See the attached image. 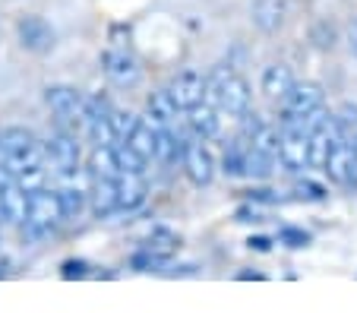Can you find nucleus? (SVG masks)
<instances>
[{
  "mask_svg": "<svg viewBox=\"0 0 357 313\" xmlns=\"http://www.w3.org/2000/svg\"><path fill=\"white\" fill-rule=\"evenodd\" d=\"M206 92H209V102L228 117H243L250 111V82L241 73L218 70Z\"/></svg>",
  "mask_w": 357,
  "mask_h": 313,
  "instance_id": "f257e3e1",
  "label": "nucleus"
},
{
  "mask_svg": "<svg viewBox=\"0 0 357 313\" xmlns=\"http://www.w3.org/2000/svg\"><path fill=\"white\" fill-rule=\"evenodd\" d=\"M317 111H323V86L319 82H294V89L282 98V123H303Z\"/></svg>",
  "mask_w": 357,
  "mask_h": 313,
  "instance_id": "f03ea898",
  "label": "nucleus"
},
{
  "mask_svg": "<svg viewBox=\"0 0 357 313\" xmlns=\"http://www.w3.org/2000/svg\"><path fill=\"white\" fill-rule=\"evenodd\" d=\"M57 222H63L61 206H57V193L45 190V187L29 193V212H26L22 228H26L32 238H45V234H51V228H54Z\"/></svg>",
  "mask_w": 357,
  "mask_h": 313,
  "instance_id": "7ed1b4c3",
  "label": "nucleus"
},
{
  "mask_svg": "<svg viewBox=\"0 0 357 313\" xmlns=\"http://www.w3.org/2000/svg\"><path fill=\"white\" fill-rule=\"evenodd\" d=\"M275 158L291 174H301L303 168H310V152H307V130H303V123H284L282 137H278Z\"/></svg>",
  "mask_w": 357,
  "mask_h": 313,
  "instance_id": "20e7f679",
  "label": "nucleus"
},
{
  "mask_svg": "<svg viewBox=\"0 0 357 313\" xmlns=\"http://www.w3.org/2000/svg\"><path fill=\"white\" fill-rule=\"evenodd\" d=\"M101 70H105V76H108L111 86H117V89H136L142 82L139 61L123 48L105 51V54H101Z\"/></svg>",
  "mask_w": 357,
  "mask_h": 313,
  "instance_id": "39448f33",
  "label": "nucleus"
},
{
  "mask_svg": "<svg viewBox=\"0 0 357 313\" xmlns=\"http://www.w3.org/2000/svg\"><path fill=\"white\" fill-rule=\"evenodd\" d=\"M206 89H209V79H206L199 70H181V73L168 82L165 92L171 96L177 111H187V108H193V105L206 102Z\"/></svg>",
  "mask_w": 357,
  "mask_h": 313,
  "instance_id": "423d86ee",
  "label": "nucleus"
},
{
  "mask_svg": "<svg viewBox=\"0 0 357 313\" xmlns=\"http://www.w3.org/2000/svg\"><path fill=\"white\" fill-rule=\"evenodd\" d=\"M16 38H20V45L29 54H47V51L54 48L57 35L51 29V22L41 20V16H22L16 22Z\"/></svg>",
  "mask_w": 357,
  "mask_h": 313,
  "instance_id": "0eeeda50",
  "label": "nucleus"
},
{
  "mask_svg": "<svg viewBox=\"0 0 357 313\" xmlns=\"http://www.w3.org/2000/svg\"><path fill=\"white\" fill-rule=\"evenodd\" d=\"M181 162H183V174H187L190 184H196V187L212 184V177H215V158H212L209 146H202V139L183 146Z\"/></svg>",
  "mask_w": 357,
  "mask_h": 313,
  "instance_id": "6e6552de",
  "label": "nucleus"
},
{
  "mask_svg": "<svg viewBox=\"0 0 357 313\" xmlns=\"http://www.w3.org/2000/svg\"><path fill=\"white\" fill-rule=\"evenodd\" d=\"M41 149H45V158H51L57 165L61 174H73L79 168V137L70 133V130H61L51 139H45Z\"/></svg>",
  "mask_w": 357,
  "mask_h": 313,
  "instance_id": "1a4fd4ad",
  "label": "nucleus"
},
{
  "mask_svg": "<svg viewBox=\"0 0 357 313\" xmlns=\"http://www.w3.org/2000/svg\"><path fill=\"white\" fill-rule=\"evenodd\" d=\"M288 13H291L288 0H253V7H250V20H253V26L266 35L282 32L284 22H288Z\"/></svg>",
  "mask_w": 357,
  "mask_h": 313,
  "instance_id": "9d476101",
  "label": "nucleus"
},
{
  "mask_svg": "<svg viewBox=\"0 0 357 313\" xmlns=\"http://www.w3.org/2000/svg\"><path fill=\"white\" fill-rule=\"evenodd\" d=\"M187 123L199 139H215L222 133V111L212 102H199L193 108H187Z\"/></svg>",
  "mask_w": 357,
  "mask_h": 313,
  "instance_id": "9b49d317",
  "label": "nucleus"
},
{
  "mask_svg": "<svg viewBox=\"0 0 357 313\" xmlns=\"http://www.w3.org/2000/svg\"><path fill=\"white\" fill-rule=\"evenodd\" d=\"M294 70L288 63H269L263 70V79H259V89H263V96L272 98V102H282L288 96L291 89H294Z\"/></svg>",
  "mask_w": 357,
  "mask_h": 313,
  "instance_id": "f8f14e48",
  "label": "nucleus"
},
{
  "mask_svg": "<svg viewBox=\"0 0 357 313\" xmlns=\"http://www.w3.org/2000/svg\"><path fill=\"white\" fill-rule=\"evenodd\" d=\"M86 197L98 218L117 212V177H92V187H89Z\"/></svg>",
  "mask_w": 357,
  "mask_h": 313,
  "instance_id": "ddd939ff",
  "label": "nucleus"
},
{
  "mask_svg": "<svg viewBox=\"0 0 357 313\" xmlns=\"http://www.w3.org/2000/svg\"><path fill=\"white\" fill-rule=\"evenodd\" d=\"M146 177L142 174H117V209L133 212L146 203Z\"/></svg>",
  "mask_w": 357,
  "mask_h": 313,
  "instance_id": "4468645a",
  "label": "nucleus"
},
{
  "mask_svg": "<svg viewBox=\"0 0 357 313\" xmlns=\"http://www.w3.org/2000/svg\"><path fill=\"white\" fill-rule=\"evenodd\" d=\"M29 212V193L20 184H10L0 190V218L7 225H22Z\"/></svg>",
  "mask_w": 357,
  "mask_h": 313,
  "instance_id": "2eb2a0df",
  "label": "nucleus"
},
{
  "mask_svg": "<svg viewBox=\"0 0 357 313\" xmlns=\"http://www.w3.org/2000/svg\"><path fill=\"white\" fill-rule=\"evenodd\" d=\"M351 162H354V152H351V143H348V139H338V143L329 149V155H326L323 171L329 174V181H335V184H348Z\"/></svg>",
  "mask_w": 357,
  "mask_h": 313,
  "instance_id": "dca6fc26",
  "label": "nucleus"
},
{
  "mask_svg": "<svg viewBox=\"0 0 357 313\" xmlns=\"http://www.w3.org/2000/svg\"><path fill=\"white\" fill-rule=\"evenodd\" d=\"M174 114H177V108H174V102H171V96L168 92H152V96L146 98V117L142 121L146 123H152V127H168L171 121H174Z\"/></svg>",
  "mask_w": 357,
  "mask_h": 313,
  "instance_id": "f3484780",
  "label": "nucleus"
},
{
  "mask_svg": "<svg viewBox=\"0 0 357 313\" xmlns=\"http://www.w3.org/2000/svg\"><path fill=\"white\" fill-rule=\"evenodd\" d=\"M123 143H127L136 155H142L146 162H152V158H155V127H152V123H146L139 117V121H136V127L130 130V137L123 139Z\"/></svg>",
  "mask_w": 357,
  "mask_h": 313,
  "instance_id": "a211bd4d",
  "label": "nucleus"
},
{
  "mask_svg": "<svg viewBox=\"0 0 357 313\" xmlns=\"http://www.w3.org/2000/svg\"><path fill=\"white\" fill-rule=\"evenodd\" d=\"M57 206H61L63 222H73V218H79L82 212H86L89 197H86V190H79V187H63V190H57Z\"/></svg>",
  "mask_w": 357,
  "mask_h": 313,
  "instance_id": "6ab92c4d",
  "label": "nucleus"
},
{
  "mask_svg": "<svg viewBox=\"0 0 357 313\" xmlns=\"http://www.w3.org/2000/svg\"><path fill=\"white\" fill-rule=\"evenodd\" d=\"M89 174L92 177H117L114 146H92V152H89Z\"/></svg>",
  "mask_w": 357,
  "mask_h": 313,
  "instance_id": "aec40b11",
  "label": "nucleus"
},
{
  "mask_svg": "<svg viewBox=\"0 0 357 313\" xmlns=\"http://www.w3.org/2000/svg\"><path fill=\"white\" fill-rule=\"evenodd\" d=\"M183 146H187V143H181V139H177L168 127H158L155 130V162H165V165L177 162V158L183 155Z\"/></svg>",
  "mask_w": 357,
  "mask_h": 313,
  "instance_id": "412c9836",
  "label": "nucleus"
},
{
  "mask_svg": "<svg viewBox=\"0 0 357 313\" xmlns=\"http://www.w3.org/2000/svg\"><path fill=\"white\" fill-rule=\"evenodd\" d=\"M82 133L89 137V143H92V146H114V143H117L114 127H111L108 114L89 117V123H86V130H82Z\"/></svg>",
  "mask_w": 357,
  "mask_h": 313,
  "instance_id": "4be33fe9",
  "label": "nucleus"
},
{
  "mask_svg": "<svg viewBox=\"0 0 357 313\" xmlns=\"http://www.w3.org/2000/svg\"><path fill=\"white\" fill-rule=\"evenodd\" d=\"M177 247H181V238H177L174 231H168V228H152V234L146 238V250L155 253V257H165V259H168Z\"/></svg>",
  "mask_w": 357,
  "mask_h": 313,
  "instance_id": "5701e85b",
  "label": "nucleus"
},
{
  "mask_svg": "<svg viewBox=\"0 0 357 313\" xmlns=\"http://www.w3.org/2000/svg\"><path fill=\"white\" fill-rule=\"evenodd\" d=\"M114 158H117V174H146V158L136 155L127 143L114 146Z\"/></svg>",
  "mask_w": 357,
  "mask_h": 313,
  "instance_id": "b1692460",
  "label": "nucleus"
},
{
  "mask_svg": "<svg viewBox=\"0 0 357 313\" xmlns=\"http://www.w3.org/2000/svg\"><path fill=\"white\" fill-rule=\"evenodd\" d=\"M310 41L317 45L319 51H332L338 45V29H335V22H329V20H317L310 26Z\"/></svg>",
  "mask_w": 357,
  "mask_h": 313,
  "instance_id": "393cba45",
  "label": "nucleus"
},
{
  "mask_svg": "<svg viewBox=\"0 0 357 313\" xmlns=\"http://www.w3.org/2000/svg\"><path fill=\"white\" fill-rule=\"evenodd\" d=\"M332 121H335V130L342 139H354L357 137V105L344 102L342 108L332 114Z\"/></svg>",
  "mask_w": 357,
  "mask_h": 313,
  "instance_id": "a878e982",
  "label": "nucleus"
},
{
  "mask_svg": "<svg viewBox=\"0 0 357 313\" xmlns=\"http://www.w3.org/2000/svg\"><path fill=\"white\" fill-rule=\"evenodd\" d=\"M272 165H275V155H266V152H257L247 146V174L250 177H269L272 174Z\"/></svg>",
  "mask_w": 357,
  "mask_h": 313,
  "instance_id": "bb28decb",
  "label": "nucleus"
},
{
  "mask_svg": "<svg viewBox=\"0 0 357 313\" xmlns=\"http://www.w3.org/2000/svg\"><path fill=\"white\" fill-rule=\"evenodd\" d=\"M108 121H111V127H114V137H117V143H123V139L130 137V130L136 127V121H139V117H136V114H130V111L111 108V111H108Z\"/></svg>",
  "mask_w": 357,
  "mask_h": 313,
  "instance_id": "cd10ccee",
  "label": "nucleus"
},
{
  "mask_svg": "<svg viewBox=\"0 0 357 313\" xmlns=\"http://www.w3.org/2000/svg\"><path fill=\"white\" fill-rule=\"evenodd\" d=\"M45 181H47V174H45V165H32V168H22V171H16V184H20L26 193L41 190V187H45Z\"/></svg>",
  "mask_w": 357,
  "mask_h": 313,
  "instance_id": "c85d7f7f",
  "label": "nucleus"
},
{
  "mask_svg": "<svg viewBox=\"0 0 357 313\" xmlns=\"http://www.w3.org/2000/svg\"><path fill=\"white\" fill-rule=\"evenodd\" d=\"M225 174L228 177H243L247 174V149H241V146H234V149L225 152Z\"/></svg>",
  "mask_w": 357,
  "mask_h": 313,
  "instance_id": "c756f323",
  "label": "nucleus"
},
{
  "mask_svg": "<svg viewBox=\"0 0 357 313\" xmlns=\"http://www.w3.org/2000/svg\"><path fill=\"white\" fill-rule=\"evenodd\" d=\"M278 241H282L284 247H291V250H301V247L310 244V234L301 231V228H282V234H278Z\"/></svg>",
  "mask_w": 357,
  "mask_h": 313,
  "instance_id": "7c9ffc66",
  "label": "nucleus"
},
{
  "mask_svg": "<svg viewBox=\"0 0 357 313\" xmlns=\"http://www.w3.org/2000/svg\"><path fill=\"white\" fill-rule=\"evenodd\" d=\"M294 193H297V199H313V203L326 199V187L313 184V181H297V184H294Z\"/></svg>",
  "mask_w": 357,
  "mask_h": 313,
  "instance_id": "2f4dec72",
  "label": "nucleus"
},
{
  "mask_svg": "<svg viewBox=\"0 0 357 313\" xmlns=\"http://www.w3.org/2000/svg\"><path fill=\"white\" fill-rule=\"evenodd\" d=\"M86 269H89V266L82 263V259H70V263H63V279H73V275H79V279H82V275H86Z\"/></svg>",
  "mask_w": 357,
  "mask_h": 313,
  "instance_id": "473e14b6",
  "label": "nucleus"
},
{
  "mask_svg": "<svg viewBox=\"0 0 357 313\" xmlns=\"http://www.w3.org/2000/svg\"><path fill=\"white\" fill-rule=\"evenodd\" d=\"M344 41H348V51L357 57V16L348 22V29H344Z\"/></svg>",
  "mask_w": 357,
  "mask_h": 313,
  "instance_id": "72a5a7b5",
  "label": "nucleus"
},
{
  "mask_svg": "<svg viewBox=\"0 0 357 313\" xmlns=\"http://www.w3.org/2000/svg\"><path fill=\"white\" fill-rule=\"evenodd\" d=\"M247 244H250V247H257V250H263V253H266V250H269V247H272V241H269V238H250Z\"/></svg>",
  "mask_w": 357,
  "mask_h": 313,
  "instance_id": "f704fd0d",
  "label": "nucleus"
},
{
  "mask_svg": "<svg viewBox=\"0 0 357 313\" xmlns=\"http://www.w3.org/2000/svg\"><path fill=\"white\" fill-rule=\"evenodd\" d=\"M351 152H354V155H357V137H354V143H351Z\"/></svg>",
  "mask_w": 357,
  "mask_h": 313,
  "instance_id": "c9c22d12",
  "label": "nucleus"
}]
</instances>
